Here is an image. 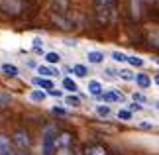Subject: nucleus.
Instances as JSON below:
<instances>
[{
	"label": "nucleus",
	"instance_id": "nucleus-8",
	"mask_svg": "<svg viewBox=\"0 0 159 155\" xmlns=\"http://www.w3.org/2000/svg\"><path fill=\"white\" fill-rule=\"evenodd\" d=\"M89 92L93 96H98V94H102V92H104V86H102V83L100 80H89Z\"/></svg>",
	"mask_w": 159,
	"mask_h": 155
},
{
	"label": "nucleus",
	"instance_id": "nucleus-23",
	"mask_svg": "<svg viewBox=\"0 0 159 155\" xmlns=\"http://www.w3.org/2000/svg\"><path fill=\"white\" fill-rule=\"evenodd\" d=\"M118 77H120V79H124V80H134V79H136V73H132L130 69H120Z\"/></svg>",
	"mask_w": 159,
	"mask_h": 155
},
{
	"label": "nucleus",
	"instance_id": "nucleus-3",
	"mask_svg": "<svg viewBox=\"0 0 159 155\" xmlns=\"http://www.w3.org/2000/svg\"><path fill=\"white\" fill-rule=\"evenodd\" d=\"M12 144H14L18 149H28L30 147V134L24 132V130H16L14 135H12Z\"/></svg>",
	"mask_w": 159,
	"mask_h": 155
},
{
	"label": "nucleus",
	"instance_id": "nucleus-6",
	"mask_svg": "<svg viewBox=\"0 0 159 155\" xmlns=\"http://www.w3.org/2000/svg\"><path fill=\"white\" fill-rule=\"evenodd\" d=\"M32 84L35 86V89H47V90H49V89H55V86H53V83H51V80L49 79H43V77H35V79H32Z\"/></svg>",
	"mask_w": 159,
	"mask_h": 155
},
{
	"label": "nucleus",
	"instance_id": "nucleus-12",
	"mask_svg": "<svg viewBox=\"0 0 159 155\" xmlns=\"http://www.w3.org/2000/svg\"><path fill=\"white\" fill-rule=\"evenodd\" d=\"M0 71H2L6 77H18V73H20V71H18V67L12 65V63H4L2 67H0Z\"/></svg>",
	"mask_w": 159,
	"mask_h": 155
},
{
	"label": "nucleus",
	"instance_id": "nucleus-14",
	"mask_svg": "<svg viewBox=\"0 0 159 155\" xmlns=\"http://www.w3.org/2000/svg\"><path fill=\"white\" fill-rule=\"evenodd\" d=\"M45 98H47V94H45L43 90H39V89L30 92V100H32V102H43Z\"/></svg>",
	"mask_w": 159,
	"mask_h": 155
},
{
	"label": "nucleus",
	"instance_id": "nucleus-2",
	"mask_svg": "<svg viewBox=\"0 0 159 155\" xmlns=\"http://www.w3.org/2000/svg\"><path fill=\"white\" fill-rule=\"evenodd\" d=\"M55 149H57V128L45 126L41 138V155H55Z\"/></svg>",
	"mask_w": 159,
	"mask_h": 155
},
{
	"label": "nucleus",
	"instance_id": "nucleus-30",
	"mask_svg": "<svg viewBox=\"0 0 159 155\" xmlns=\"http://www.w3.org/2000/svg\"><path fill=\"white\" fill-rule=\"evenodd\" d=\"M53 114H57V116H65V114H67V110H65V108H59V106H53Z\"/></svg>",
	"mask_w": 159,
	"mask_h": 155
},
{
	"label": "nucleus",
	"instance_id": "nucleus-20",
	"mask_svg": "<svg viewBox=\"0 0 159 155\" xmlns=\"http://www.w3.org/2000/svg\"><path fill=\"white\" fill-rule=\"evenodd\" d=\"M126 63H130L132 67H142L143 65V59L136 57V55H126Z\"/></svg>",
	"mask_w": 159,
	"mask_h": 155
},
{
	"label": "nucleus",
	"instance_id": "nucleus-5",
	"mask_svg": "<svg viewBox=\"0 0 159 155\" xmlns=\"http://www.w3.org/2000/svg\"><path fill=\"white\" fill-rule=\"evenodd\" d=\"M84 155H108V149L100 144H93L84 147Z\"/></svg>",
	"mask_w": 159,
	"mask_h": 155
},
{
	"label": "nucleus",
	"instance_id": "nucleus-19",
	"mask_svg": "<svg viewBox=\"0 0 159 155\" xmlns=\"http://www.w3.org/2000/svg\"><path fill=\"white\" fill-rule=\"evenodd\" d=\"M45 61H47V63H51V65H57L59 61H61V55L55 53V51H49V53H45Z\"/></svg>",
	"mask_w": 159,
	"mask_h": 155
},
{
	"label": "nucleus",
	"instance_id": "nucleus-11",
	"mask_svg": "<svg viewBox=\"0 0 159 155\" xmlns=\"http://www.w3.org/2000/svg\"><path fill=\"white\" fill-rule=\"evenodd\" d=\"M134 80L138 83V86H139V89H149V86H151V79H149L148 75H145V73H138Z\"/></svg>",
	"mask_w": 159,
	"mask_h": 155
},
{
	"label": "nucleus",
	"instance_id": "nucleus-18",
	"mask_svg": "<svg viewBox=\"0 0 159 155\" xmlns=\"http://www.w3.org/2000/svg\"><path fill=\"white\" fill-rule=\"evenodd\" d=\"M6 149H12V144H10V138L4 134H0V151H6Z\"/></svg>",
	"mask_w": 159,
	"mask_h": 155
},
{
	"label": "nucleus",
	"instance_id": "nucleus-16",
	"mask_svg": "<svg viewBox=\"0 0 159 155\" xmlns=\"http://www.w3.org/2000/svg\"><path fill=\"white\" fill-rule=\"evenodd\" d=\"M63 89L75 94V92L79 90V84H77V83H75V80H73V79H69V77H67V79H63Z\"/></svg>",
	"mask_w": 159,
	"mask_h": 155
},
{
	"label": "nucleus",
	"instance_id": "nucleus-29",
	"mask_svg": "<svg viewBox=\"0 0 159 155\" xmlns=\"http://www.w3.org/2000/svg\"><path fill=\"white\" fill-rule=\"evenodd\" d=\"M139 128H143V130H151V128H155V124H153V122H139Z\"/></svg>",
	"mask_w": 159,
	"mask_h": 155
},
{
	"label": "nucleus",
	"instance_id": "nucleus-15",
	"mask_svg": "<svg viewBox=\"0 0 159 155\" xmlns=\"http://www.w3.org/2000/svg\"><path fill=\"white\" fill-rule=\"evenodd\" d=\"M65 104L69 108H79L81 106V98H79L77 94H69V96H65Z\"/></svg>",
	"mask_w": 159,
	"mask_h": 155
},
{
	"label": "nucleus",
	"instance_id": "nucleus-25",
	"mask_svg": "<svg viewBox=\"0 0 159 155\" xmlns=\"http://www.w3.org/2000/svg\"><path fill=\"white\" fill-rule=\"evenodd\" d=\"M118 120H124V122H130L132 120V112H128V110H118Z\"/></svg>",
	"mask_w": 159,
	"mask_h": 155
},
{
	"label": "nucleus",
	"instance_id": "nucleus-13",
	"mask_svg": "<svg viewBox=\"0 0 159 155\" xmlns=\"http://www.w3.org/2000/svg\"><path fill=\"white\" fill-rule=\"evenodd\" d=\"M71 141H73V135L71 134H61V135H57V149H59V147H69Z\"/></svg>",
	"mask_w": 159,
	"mask_h": 155
},
{
	"label": "nucleus",
	"instance_id": "nucleus-4",
	"mask_svg": "<svg viewBox=\"0 0 159 155\" xmlns=\"http://www.w3.org/2000/svg\"><path fill=\"white\" fill-rule=\"evenodd\" d=\"M100 100L104 102H124V94L118 90H110V92H102V94H98Z\"/></svg>",
	"mask_w": 159,
	"mask_h": 155
},
{
	"label": "nucleus",
	"instance_id": "nucleus-27",
	"mask_svg": "<svg viewBox=\"0 0 159 155\" xmlns=\"http://www.w3.org/2000/svg\"><path fill=\"white\" fill-rule=\"evenodd\" d=\"M34 51L43 53V41H41L39 38H35V39H34Z\"/></svg>",
	"mask_w": 159,
	"mask_h": 155
},
{
	"label": "nucleus",
	"instance_id": "nucleus-10",
	"mask_svg": "<svg viewBox=\"0 0 159 155\" xmlns=\"http://www.w3.org/2000/svg\"><path fill=\"white\" fill-rule=\"evenodd\" d=\"M35 71L39 73V77H57L59 75V71L57 69H51V67H45V65H39V67H35Z\"/></svg>",
	"mask_w": 159,
	"mask_h": 155
},
{
	"label": "nucleus",
	"instance_id": "nucleus-9",
	"mask_svg": "<svg viewBox=\"0 0 159 155\" xmlns=\"http://www.w3.org/2000/svg\"><path fill=\"white\" fill-rule=\"evenodd\" d=\"M67 6H69V0H53V12L59 16L67 14Z\"/></svg>",
	"mask_w": 159,
	"mask_h": 155
},
{
	"label": "nucleus",
	"instance_id": "nucleus-28",
	"mask_svg": "<svg viewBox=\"0 0 159 155\" xmlns=\"http://www.w3.org/2000/svg\"><path fill=\"white\" fill-rule=\"evenodd\" d=\"M143 106H139V104H136V102H132L130 106H128V112H139Z\"/></svg>",
	"mask_w": 159,
	"mask_h": 155
},
{
	"label": "nucleus",
	"instance_id": "nucleus-32",
	"mask_svg": "<svg viewBox=\"0 0 159 155\" xmlns=\"http://www.w3.org/2000/svg\"><path fill=\"white\" fill-rule=\"evenodd\" d=\"M63 43H65L67 47H77V41H75V39H65Z\"/></svg>",
	"mask_w": 159,
	"mask_h": 155
},
{
	"label": "nucleus",
	"instance_id": "nucleus-22",
	"mask_svg": "<svg viewBox=\"0 0 159 155\" xmlns=\"http://www.w3.org/2000/svg\"><path fill=\"white\" fill-rule=\"evenodd\" d=\"M132 98H134V102H136V104H139V106H142V104H148V96H145L143 92H134Z\"/></svg>",
	"mask_w": 159,
	"mask_h": 155
},
{
	"label": "nucleus",
	"instance_id": "nucleus-31",
	"mask_svg": "<svg viewBox=\"0 0 159 155\" xmlns=\"http://www.w3.org/2000/svg\"><path fill=\"white\" fill-rule=\"evenodd\" d=\"M57 155H73V151L69 149V147H59V151H57Z\"/></svg>",
	"mask_w": 159,
	"mask_h": 155
},
{
	"label": "nucleus",
	"instance_id": "nucleus-33",
	"mask_svg": "<svg viewBox=\"0 0 159 155\" xmlns=\"http://www.w3.org/2000/svg\"><path fill=\"white\" fill-rule=\"evenodd\" d=\"M47 92H49L51 96H55V98H59V96H61V90H55V89H49Z\"/></svg>",
	"mask_w": 159,
	"mask_h": 155
},
{
	"label": "nucleus",
	"instance_id": "nucleus-24",
	"mask_svg": "<svg viewBox=\"0 0 159 155\" xmlns=\"http://www.w3.org/2000/svg\"><path fill=\"white\" fill-rule=\"evenodd\" d=\"M139 6H142V0H132V16L136 18H139Z\"/></svg>",
	"mask_w": 159,
	"mask_h": 155
},
{
	"label": "nucleus",
	"instance_id": "nucleus-35",
	"mask_svg": "<svg viewBox=\"0 0 159 155\" xmlns=\"http://www.w3.org/2000/svg\"><path fill=\"white\" fill-rule=\"evenodd\" d=\"M0 155H14V151H12V149H6V151H0Z\"/></svg>",
	"mask_w": 159,
	"mask_h": 155
},
{
	"label": "nucleus",
	"instance_id": "nucleus-21",
	"mask_svg": "<svg viewBox=\"0 0 159 155\" xmlns=\"http://www.w3.org/2000/svg\"><path fill=\"white\" fill-rule=\"evenodd\" d=\"M96 114H98V118L106 120V118L110 116V106L108 104H104V106H96Z\"/></svg>",
	"mask_w": 159,
	"mask_h": 155
},
{
	"label": "nucleus",
	"instance_id": "nucleus-1",
	"mask_svg": "<svg viewBox=\"0 0 159 155\" xmlns=\"http://www.w3.org/2000/svg\"><path fill=\"white\" fill-rule=\"evenodd\" d=\"M94 12H96V20L106 26L114 18L116 0H94Z\"/></svg>",
	"mask_w": 159,
	"mask_h": 155
},
{
	"label": "nucleus",
	"instance_id": "nucleus-7",
	"mask_svg": "<svg viewBox=\"0 0 159 155\" xmlns=\"http://www.w3.org/2000/svg\"><path fill=\"white\" fill-rule=\"evenodd\" d=\"M87 57H89V63H93V65H100V63H104V59H106L104 53H102V51H96V49L89 51Z\"/></svg>",
	"mask_w": 159,
	"mask_h": 155
},
{
	"label": "nucleus",
	"instance_id": "nucleus-17",
	"mask_svg": "<svg viewBox=\"0 0 159 155\" xmlns=\"http://www.w3.org/2000/svg\"><path fill=\"white\" fill-rule=\"evenodd\" d=\"M71 73H75L77 77H87L89 69H87L84 65H73V67H71Z\"/></svg>",
	"mask_w": 159,
	"mask_h": 155
},
{
	"label": "nucleus",
	"instance_id": "nucleus-26",
	"mask_svg": "<svg viewBox=\"0 0 159 155\" xmlns=\"http://www.w3.org/2000/svg\"><path fill=\"white\" fill-rule=\"evenodd\" d=\"M112 59L116 61V63H124V61H126V53H122V51H114V53H112Z\"/></svg>",
	"mask_w": 159,
	"mask_h": 155
},
{
	"label": "nucleus",
	"instance_id": "nucleus-34",
	"mask_svg": "<svg viewBox=\"0 0 159 155\" xmlns=\"http://www.w3.org/2000/svg\"><path fill=\"white\" fill-rule=\"evenodd\" d=\"M106 75H108V77H116V75H118V73H116L114 69H106Z\"/></svg>",
	"mask_w": 159,
	"mask_h": 155
}]
</instances>
